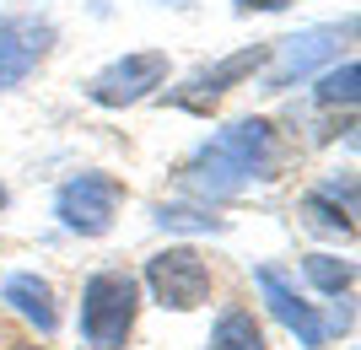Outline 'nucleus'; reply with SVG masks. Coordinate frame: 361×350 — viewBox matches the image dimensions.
Listing matches in <instances>:
<instances>
[{"label":"nucleus","instance_id":"nucleus-9","mask_svg":"<svg viewBox=\"0 0 361 350\" xmlns=\"http://www.w3.org/2000/svg\"><path fill=\"white\" fill-rule=\"evenodd\" d=\"M318 103H356V65H340V70H329L324 76V87H318Z\"/></svg>","mask_w":361,"mask_h":350},{"label":"nucleus","instance_id":"nucleus-8","mask_svg":"<svg viewBox=\"0 0 361 350\" xmlns=\"http://www.w3.org/2000/svg\"><path fill=\"white\" fill-rule=\"evenodd\" d=\"M211 350H264V335H259V323L248 318V313H226V318L216 323Z\"/></svg>","mask_w":361,"mask_h":350},{"label":"nucleus","instance_id":"nucleus-1","mask_svg":"<svg viewBox=\"0 0 361 350\" xmlns=\"http://www.w3.org/2000/svg\"><path fill=\"white\" fill-rule=\"evenodd\" d=\"M130 318H135V280L130 275H97L87 291V307H81V329L97 350H119L130 335Z\"/></svg>","mask_w":361,"mask_h":350},{"label":"nucleus","instance_id":"nucleus-4","mask_svg":"<svg viewBox=\"0 0 361 350\" xmlns=\"http://www.w3.org/2000/svg\"><path fill=\"white\" fill-rule=\"evenodd\" d=\"M49 22H38V16H6L0 22V87H16V81L27 76L32 65L44 60L49 49Z\"/></svg>","mask_w":361,"mask_h":350},{"label":"nucleus","instance_id":"nucleus-6","mask_svg":"<svg viewBox=\"0 0 361 350\" xmlns=\"http://www.w3.org/2000/svg\"><path fill=\"white\" fill-rule=\"evenodd\" d=\"M334 38H340L334 27H318V32H302V38H286V49H281V70L270 76V87H286L291 76H307L324 54H334Z\"/></svg>","mask_w":361,"mask_h":350},{"label":"nucleus","instance_id":"nucleus-3","mask_svg":"<svg viewBox=\"0 0 361 350\" xmlns=\"http://www.w3.org/2000/svg\"><path fill=\"white\" fill-rule=\"evenodd\" d=\"M151 286H157L162 307H200L205 291H211V270H205L200 254L173 248V254H157V259H151Z\"/></svg>","mask_w":361,"mask_h":350},{"label":"nucleus","instance_id":"nucleus-11","mask_svg":"<svg viewBox=\"0 0 361 350\" xmlns=\"http://www.w3.org/2000/svg\"><path fill=\"white\" fill-rule=\"evenodd\" d=\"M0 205H6V189H0Z\"/></svg>","mask_w":361,"mask_h":350},{"label":"nucleus","instance_id":"nucleus-10","mask_svg":"<svg viewBox=\"0 0 361 350\" xmlns=\"http://www.w3.org/2000/svg\"><path fill=\"white\" fill-rule=\"evenodd\" d=\"M291 0H238V11H286Z\"/></svg>","mask_w":361,"mask_h":350},{"label":"nucleus","instance_id":"nucleus-2","mask_svg":"<svg viewBox=\"0 0 361 350\" xmlns=\"http://www.w3.org/2000/svg\"><path fill=\"white\" fill-rule=\"evenodd\" d=\"M162 81H167V54H124L92 81V97L103 108H124V103H140Z\"/></svg>","mask_w":361,"mask_h":350},{"label":"nucleus","instance_id":"nucleus-5","mask_svg":"<svg viewBox=\"0 0 361 350\" xmlns=\"http://www.w3.org/2000/svg\"><path fill=\"white\" fill-rule=\"evenodd\" d=\"M114 199H119V189L108 178H75L71 189L60 194V211H65V221L71 227H81V232H103L108 227V211H114Z\"/></svg>","mask_w":361,"mask_h":350},{"label":"nucleus","instance_id":"nucleus-7","mask_svg":"<svg viewBox=\"0 0 361 350\" xmlns=\"http://www.w3.org/2000/svg\"><path fill=\"white\" fill-rule=\"evenodd\" d=\"M259 60H264V49H243V54H232V60H221L216 70H200L195 76V87L200 92H211V97H221L232 81H243L248 70H259Z\"/></svg>","mask_w":361,"mask_h":350},{"label":"nucleus","instance_id":"nucleus-12","mask_svg":"<svg viewBox=\"0 0 361 350\" xmlns=\"http://www.w3.org/2000/svg\"><path fill=\"white\" fill-rule=\"evenodd\" d=\"M27 350H32V345H27Z\"/></svg>","mask_w":361,"mask_h":350}]
</instances>
